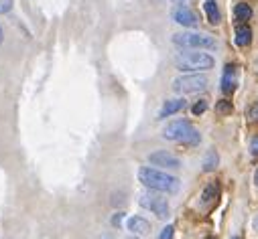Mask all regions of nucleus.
Instances as JSON below:
<instances>
[{
  "label": "nucleus",
  "instance_id": "obj_1",
  "mask_svg": "<svg viewBox=\"0 0 258 239\" xmlns=\"http://www.w3.org/2000/svg\"><path fill=\"white\" fill-rule=\"evenodd\" d=\"M139 181L151 189V191H159V193H167V195H173L181 189V181L173 174H167L163 170H157V168H151V166H143L139 170Z\"/></svg>",
  "mask_w": 258,
  "mask_h": 239
},
{
  "label": "nucleus",
  "instance_id": "obj_2",
  "mask_svg": "<svg viewBox=\"0 0 258 239\" xmlns=\"http://www.w3.org/2000/svg\"><path fill=\"white\" fill-rule=\"evenodd\" d=\"M163 138L171 140V142H181V144H198L200 142V134L191 126L189 120H175V122L167 124V128L163 130Z\"/></svg>",
  "mask_w": 258,
  "mask_h": 239
},
{
  "label": "nucleus",
  "instance_id": "obj_3",
  "mask_svg": "<svg viewBox=\"0 0 258 239\" xmlns=\"http://www.w3.org/2000/svg\"><path fill=\"white\" fill-rule=\"evenodd\" d=\"M175 65L181 71H206L214 67V57L208 53H179Z\"/></svg>",
  "mask_w": 258,
  "mask_h": 239
},
{
  "label": "nucleus",
  "instance_id": "obj_4",
  "mask_svg": "<svg viewBox=\"0 0 258 239\" xmlns=\"http://www.w3.org/2000/svg\"><path fill=\"white\" fill-rule=\"evenodd\" d=\"M173 43L183 49H216V39L206 33H177L173 35Z\"/></svg>",
  "mask_w": 258,
  "mask_h": 239
},
{
  "label": "nucleus",
  "instance_id": "obj_5",
  "mask_svg": "<svg viewBox=\"0 0 258 239\" xmlns=\"http://www.w3.org/2000/svg\"><path fill=\"white\" fill-rule=\"evenodd\" d=\"M204 89H208V77L200 75V73H196V75H183V77H177L173 81V91L183 93V95H187V93H200Z\"/></svg>",
  "mask_w": 258,
  "mask_h": 239
},
{
  "label": "nucleus",
  "instance_id": "obj_6",
  "mask_svg": "<svg viewBox=\"0 0 258 239\" xmlns=\"http://www.w3.org/2000/svg\"><path fill=\"white\" fill-rule=\"evenodd\" d=\"M139 203H141L143 209L155 213L159 219H167L169 217V211H171L169 209V201L163 195H159V191H155V193H143L141 199H139Z\"/></svg>",
  "mask_w": 258,
  "mask_h": 239
},
{
  "label": "nucleus",
  "instance_id": "obj_7",
  "mask_svg": "<svg viewBox=\"0 0 258 239\" xmlns=\"http://www.w3.org/2000/svg\"><path fill=\"white\" fill-rule=\"evenodd\" d=\"M149 162L155 164V166H163V168H181V160H179L175 154L167 152V150H157V152H153V154L149 156Z\"/></svg>",
  "mask_w": 258,
  "mask_h": 239
},
{
  "label": "nucleus",
  "instance_id": "obj_8",
  "mask_svg": "<svg viewBox=\"0 0 258 239\" xmlns=\"http://www.w3.org/2000/svg\"><path fill=\"white\" fill-rule=\"evenodd\" d=\"M173 21L179 23V25H183V27H187V29H196L198 23H200L198 17H196V13H193L191 9H187V7H177L173 11Z\"/></svg>",
  "mask_w": 258,
  "mask_h": 239
},
{
  "label": "nucleus",
  "instance_id": "obj_9",
  "mask_svg": "<svg viewBox=\"0 0 258 239\" xmlns=\"http://www.w3.org/2000/svg\"><path fill=\"white\" fill-rule=\"evenodd\" d=\"M126 227H128V231H131V233L141 235V237L151 233V223L147 219H143V217H131V219H128V223H126Z\"/></svg>",
  "mask_w": 258,
  "mask_h": 239
},
{
  "label": "nucleus",
  "instance_id": "obj_10",
  "mask_svg": "<svg viewBox=\"0 0 258 239\" xmlns=\"http://www.w3.org/2000/svg\"><path fill=\"white\" fill-rule=\"evenodd\" d=\"M238 85V75H236V67L234 65H228L224 69V75H222V91L224 93H232Z\"/></svg>",
  "mask_w": 258,
  "mask_h": 239
},
{
  "label": "nucleus",
  "instance_id": "obj_11",
  "mask_svg": "<svg viewBox=\"0 0 258 239\" xmlns=\"http://www.w3.org/2000/svg\"><path fill=\"white\" fill-rule=\"evenodd\" d=\"M218 195H220V187H218V183L208 185V187L204 189V193H202L200 205H202L204 209H210V207H212V205L218 201Z\"/></svg>",
  "mask_w": 258,
  "mask_h": 239
},
{
  "label": "nucleus",
  "instance_id": "obj_12",
  "mask_svg": "<svg viewBox=\"0 0 258 239\" xmlns=\"http://www.w3.org/2000/svg\"><path fill=\"white\" fill-rule=\"evenodd\" d=\"M181 109H185V99H169V101L163 103V107L159 111V120L169 117V115H173V113H177Z\"/></svg>",
  "mask_w": 258,
  "mask_h": 239
},
{
  "label": "nucleus",
  "instance_id": "obj_13",
  "mask_svg": "<svg viewBox=\"0 0 258 239\" xmlns=\"http://www.w3.org/2000/svg\"><path fill=\"white\" fill-rule=\"evenodd\" d=\"M250 41H252V31H250V27H248V25L236 27V45H238V47H246V45H250Z\"/></svg>",
  "mask_w": 258,
  "mask_h": 239
},
{
  "label": "nucleus",
  "instance_id": "obj_14",
  "mask_svg": "<svg viewBox=\"0 0 258 239\" xmlns=\"http://www.w3.org/2000/svg\"><path fill=\"white\" fill-rule=\"evenodd\" d=\"M204 11H206V15H208V21L212 23V25H218L220 23V9H218V5H216V0H206L204 3Z\"/></svg>",
  "mask_w": 258,
  "mask_h": 239
},
{
  "label": "nucleus",
  "instance_id": "obj_15",
  "mask_svg": "<svg viewBox=\"0 0 258 239\" xmlns=\"http://www.w3.org/2000/svg\"><path fill=\"white\" fill-rule=\"evenodd\" d=\"M234 15H236L238 21H248V19L252 17V9H250L246 3H238L236 9H234Z\"/></svg>",
  "mask_w": 258,
  "mask_h": 239
},
{
  "label": "nucleus",
  "instance_id": "obj_16",
  "mask_svg": "<svg viewBox=\"0 0 258 239\" xmlns=\"http://www.w3.org/2000/svg\"><path fill=\"white\" fill-rule=\"evenodd\" d=\"M216 166H218V154H216L214 150H210V152L206 154V158H204V170L210 172V170H214Z\"/></svg>",
  "mask_w": 258,
  "mask_h": 239
},
{
  "label": "nucleus",
  "instance_id": "obj_17",
  "mask_svg": "<svg viewBox=\"0 0 258 239\" xmlns=\"http://www.w3.org/2000/svg\"><path fill=\"white\" fill-rule=\"evenodd\" d=\"M232 101H228V99H222V101H218V105H216V111L220 113V115H228V113H232Z\"/></svg>",
  "mask_w": 258,
  "mask_h": 239
},
{
  "label": "nucleus",
  "instance_id": "obj_18",
  "mask_svg": "<svg viewBox=\"0 0 258 239\" xmlns=\"http://www.w3.org/2000/svg\"><path fill=\"white\" fill-rule=\"evenodd\" d=\"M206 109H208V101L206 99H200L196 105H193V113H196V115H202Z\"/></svg>",
  "mask_w": 258,
  "mask_h": 239
},
{
  "label": "nucleus",
  "instance_id": "obj_19",
  "mask_svg": "<svg viewBox=\"0 0 258 239\" xmlns=\"http://www.w3.org/2000/svg\"><path fill=\"white\" fill-rule=\"evenodd\" d=\"M173 231H175V229H173L171 225H169V227H165V229L161 231V235H159V239H173Z\"/></svg>",
  "mask_w": 258,
  "mask_h": 239
},
{
  "label": "nucleus",
  "instance_id": "obj_20",
  "mask_svg": "<svg viewBox=\"0 0 258 239\" xmlns=\"http://www.w3.org/2000/svg\"><path fill=\"white\" fill-rule=\"evenodd\" d=\"M13 9V0H0V13H9Z\"/></svg>",
  "mask_w": 258,
  "mask_h": 239
},
{
  "label": "nucleus",
  "instance_id": "obj_21",
  "mask_svg": "<svg viewBox=\"0 0 258 239\" xmlns=\"http://www.w3.org/2000/svg\"><path fill=\"white\" fill-rule=\"evenodd\" d=\"M250 150H252V154H254V156H258V136H256V138H252Z\"/></svg>",
  "mask_w": 258,
  "mask_h": 239
},
{
  "label": "nucleus",
  "instance_id": "obj_22",
  "mask_svg": "<svg viewBox=\"0 0 258 239\" xmlns=\"http://www.w3.org/2000/svg\"><path fill=\"white\" fill-rule=\"evenodd\" d=\"M250 117H252V120H258V103L250 109Z\"/></svg>",
  "mask_w": 258,
  "mask_h": 239
},
{
  "label": "nucleus",
  "instance_id": "obj_23",
  "mask_svg": "<svg viewBox=\"0 0 258 239\" xmlns=\"http://www.w3.org/2000/svg\"><path fill=\"white\" fill-rule=\"evenodd\" d=\"M254 183H256V187H258V170H256V174H254Z\"/></svg>",
  "mask_w": 258,
  "mask_h": 239
},
{
  "label": "nucleus",
  "instance_id": "obj_24",
  "mask_svg": "<svg viewBox=\"0 0 258 239\" xmlns=\"http://www.w3.org/2000/svg\"><path fill=\"white\" fill-rule=\"evenodd\" d=\"M254 229H256V231H258V217H256V219H254Z\"/></svg>",
  "mask_w": 258,
  "mask_h": 239
},
{
  "label": "nucleus",
  "instance_id": "obj_25",
  "mask_svg": "<svg viewBox=\"0 0 258 239\" xmlns=\"http://www.w3.org/2000/svg\"><path fill=\"white\" fill-rule=\"evenodd\" d=\"M0 43H3V29H0Z\"/></svg>",
  "mask_w": 258,
  "mask_h": 239
},
{
  "label": "nucleus",
  "instance_id": "obj_26",
  "mask_svg": "<svg viewBox=\"0 0 258 239\" xmlns=\"http://www.w3.org/2000/svg\"><path fill=\"white\" fill-rule=\"evenodd\" d=\"M208 239H216V237H208Z\"/></svg>",
  "mask_w": 258,
  "mask_h": 239
},
{
  "label": "nucleus",
  "instance_id": "obj_27",
  "mask_svg": "<svg viewBox=\"0 0 258 239\" xmlns=\"http://www.w3.org/2000/svg\"><path fill=\"white\" fill-rule=\"evenodd\" d=\"M234 239H238V237H234Z\"/></svg>",
  "mask_w": 258,
  "mask_h": 239
}]
</instances>
